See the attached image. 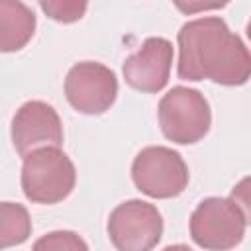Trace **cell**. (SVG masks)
Masks as SVG:
<instances>
[{"instance_id": "obj_13", "label": "cell", "mask_w": 251, "mask_h": 251, "mask_svg": "<svg viewBox=\"0 0 251 251\" xmlns=\"http://www.w3.org/2000/svg\"><path fill=\"white\" fill-rule=\"evenodd\" d=\"M39 8L55 22L61 24H73L76 20H80L88 8L86 2H51V0H41Z\"/></svg>"}, {"instance_id": "obj_7", "label": "cell", "mask_w": 251, "mask_h": 251, "mask_svg": "<svg viewBox=\"0 0 251 251\" xmlns=\"http://www.w3.org/2000/svg\"><path fill=\"white\" fill-rule=\"evenodd\" d=\"M69 104L86 116H100L112 108L118 96L116 73L94 61H82L69 69L65 78Z\"/></svg>"}, {"instance_id": "obj_12", "label": "cell", "mask_w": 251, "mask_h": 251, "mask_svg": "<svg viewBox=\"0 0 251 251\" xmlns=\"http://www.w3.org/2000/svg\"><path fill=\"white\" fill-rule=\"evenodd\" d=\"M31 251H88V245L76 231L57 229L35 239Z\"/></svg>"}, {"instance_id": "obj_2", "label": "cell", "mask_w": 251, "mask_h": 251, "mask_svg": "<svg viewBox=\"0 0 251 251\" xmlns=\"http://www.w3.org/2000/svg\"><path fill=\"white\" fill-rule=\"evenodd\" d=\"M22 190L33 204H57L76 184V169L61 147H41L24 157Z\"/></svg>"}, {"instance_id": "obj_10", "label": "cell", "mask_w": 251, "mask_h": 251, "mask_svg": "<svg viewBox=\"0 0 251 251\" xmlns=\"http://www.w3.org/2000/svg\"><path fill=\"white\" fill-rule=\"evenodd\" d=\"M35 14L18 0H0V53L24 49L35 33Z\"/></svg>"}, {"instance_id": "obj_1", "label": "cell", "mask_w": 251, "mask_h": 251, "mask_svg": "<svg viewBox=\"0 0 251 251\" xmlns=\"http://www.w3.org/2000/svg\"><path fill=\"white\" fill-rule=\"evenodd\" d=\"M176 75L182 80H212L241 86L251 76V55L243 39L220 16L186 22L178 35Z\"/></svg>"}, {"instance_id": "obj_11", "label": "cell", "mask_w": 251, "mask_h": 251, "mask_svg": "<svg viewBox=\"0 0 251 251\" xmlns=\"http://www.w3.org/2000/svg\"><path fill=\"white\" fill-rule=\"evenodd\" d=\"M31 235V218L18 202H0V249L22 245Z\"/></svg>"}, {"instance_id": "obj_6", "label": "cell", "mask_w": 251, "mask_h": 251, "mask_svg": "<svg viewBox=\"0 0 251 251\" xmlns=\"http://www.w3.org/2000/svg\"><path fill=\"white\" fill-rule=\"evenodd\" d=\"M161 235L163 218L155 204L131 198L110 212L108 237L118 251H151Z\"/></svg>"}, {"instance_id": "obj_5", "label": "cell", "mask_w": 251, "mask_h": 251, "mask_svg": "<svg viewBox=\"0 0 251 251\" xmlns=\"http://www.w3.org/2000/svg\"><path fill=\"white\" fill-rule=\"evenodd\" d=\"M131 178L145 196L165 200L182 194L190 175L178 151L165 145H149L135 155Z\"/></svg>"}, {"instance_id": "obj_3", "label": "cell", "mask_w": 251, "mask_h": 251, "mask_svg": "<svg viewBox=\"0 0 251 251\" xmlns=\"http://www.w3.org/2000/svg\"><path fill=\"white\" fill-rule=\"evenodd\" d=\"M247 222L249 216L233 198L208 196L190 216V237L206 251H229L243 241Z\"/></svg>"}, {"instance_id": "obj_8", "label": "cell", "mask_w": 251, "mask_h": 251, "mask_svg": "<svg viewBox=\"0 0 251 251\" xmlns=\"http://www.w3.org/2000/svg\"><path fill=\"white\" fill-rule=\"evenodd\" d=\"M10 135L20 157L41 147H61L65 137L57 110L43 100H29L16 110Z\"/></svg>"}, {"instance_id": "obj_9", "label": "cell", "mask_w": 251, "mask_h": 251, "mask_svg": "<svg viewBox=\"0 0 251 251\" xmlns=\"http://www.w3.org/2000/svg\"><path fill=\"white\" fill-rule=\"evenodd\" d=\"M173 43L165 37H147L141 47L126 57L122 73L126 82L147 94L161 92L171 76V67H173Z\"/></svg>"}, {"instance_id": "obj_14", "label": "cell", "mask_w": 251, "mask_h": 251, "mask_svg": "<svg viewBox=\"0 0 251 251\" xmlns=\"http://www.w3.org/2000/svg\"><path fill=\"white\" fill-rule=\"evenodd\" d=\"M163 251H192L188 245H184V243H176V245H169V247H165Z\"/></svg>"}, {"instance_id": "obj_4", "label": "cell", "mask_w": 251, "mask_h": 251, "mask_svg": "<svg viewBox=\"0 0 251 251\" xmlns=\"http://www.w3.org/2000/svg\"><path fill=\"white\" fill-rule=\"evenodd\" d=\"M157 114L163 135L178 145L198 143L212 126L208 100L200 90L188 86H173L163 94Z\"/></svg>"}]
</instances>
